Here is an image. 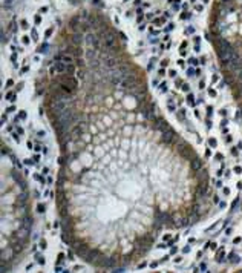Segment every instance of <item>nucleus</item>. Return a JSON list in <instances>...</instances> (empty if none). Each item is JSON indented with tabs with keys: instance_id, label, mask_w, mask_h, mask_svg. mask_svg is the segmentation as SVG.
<instances>
[{
	"instance_id": "9b49d317",
	"label": "nucleus",
	"mask_w": 242,
	"mask_h": 273,
	"mask_svg": "<svg viewBox=\"0 0 242 273\" xmlns=\"http://www.w3.org/2000/svg\"><path fill=\"white\" fill-rule=\"evenodd\" d=\"M74 247H75V252H77V255H78V256H81V258H84L86 255L89 253L88 247H80V246H74Z\"/></svg>"
},
{
	"instance_id": "423d86ee",
	"label": "nucleus",
	"mask_w": 242,
	"mask_h": 273,
	"mask_svg": "<svg viewBox=\"0 0 242 273\" xmlns=\"http://www.w3.org/2000/svg\"><path fill=\"white\" fill-rule=\"evenodd\" d=\"M153 127H155L156 131H161V132H165V131L170 129L169 123H167L164 118H161V117H158V118L153 117Z\"/></svg>"
},
{
	"instance_id": "6ab92c4d",
	"label": "nucleus",
	"mask_w": 242,
	"mask_h": 273,
	"mask_svg": "<svg viewBox=\"0 0 242 273\" xmlns=\"http://www.w3.org/2000/svg\"><path fill=\"white\" fill-rule=\"evenodd\" d=\"M188 89H190V86H188V84H182V91H186V92H187Z\"/></svg>"
},
{
	"instance_id": "c756f323",
	"label": "nucleus",
	"mask_w": 242,
	"mask_h": 273,
	"mask_svg": "<svg viewBox=\"0 0 242 273\" xmlns=\"http://www.w3.org/2000/svg\"><path fill=\"white\" fill-rule=\"evenodd\" d=\"M6 86H8V88H9V86H12V80H8L6 81Z\"/></svg>"
},
{
	"instance_id": "20e7f679",
	"label": "nucleus",
	"mask_w": 242,
	"mask_h": 273,
	"mask_svg": "<svg viewBox=\"0 0 242 273\" xmlns=\"http://www.w3.org/2000/svg\"><path fill=\"white\" fill-rule=\"evenodd\" d=\"M103 43H104L106 51H110V52L117 51V37H115L112 32L107 31L104 36H103Z\"/></svg>"
},
{
	"instance_id": "f3484780",
	"label": "nucleus",
	"mask_w": 242,
	"mask_h": 273,
	"mask_svg": "<svg viewBox=\"0 0 242 273\" xmlns=\"http://www.w3.org/2000/svg\"><path fill=\"white\" fill-rule=\"evenodd\" d=\"M44 210H46V207H44V204H38V212H40V213H43Z\"/></svg>"
},
{
	"instance_id": "aec40b11",
	"label": "nucleus",
	"mask_w": 242,
	"mask_h": 273,
	"mask_svg": "<svg viewBox=\"0 0 242 273\" xmlns=\"http://www.w3.org/2000/svg\"><path fill=\"white\" fill-rule=\"evenodd\" d=\"M193 98H195L193 95H188V97H187V100H188V103H192V104H193Z\"/></svg>"
},
{
	"instance_id": "7c9ffc66",
	"label": "nucleus",
	"mask_w": 242,
	"mask_h": 273,
	"mask_svg": "<svg viewBox=\"0 0 242 273\" xmlns=\"http://www.w3.org/2000/svg\"><path fill=\"white\" fill-rule=\"evenodd\" d=\"M23 88V83H19V84H17V91H20Z\"/></svg>"
},
{
	"instance_id": "4468645a",
	"label": "nucleus",
	"mask_w": 242,
	"mask_h": 273,
	"mask_svg": "<svg viewBox=\"0 0 242 273\" xmlns=\"http://www.w3.org/2000/svg\"><path fill=\"white\" fill-rule=\"evenodd\" d=\"M40 52H46V51H48V43H44V45H42V46H40V49H38Z\"/></svg>"
},
{
	"instance_id": "412c9836",
	"label": "nucleus",
	"mask_w": 242,
	"mask_h": 273,
	"mask_svg": "<svg viewBox=\"0 0 242 273\" xmlns=\"http://www.w3.org/2000/svg\"><path fill=\"white\" fill-rule=\"evenodd\" d=\"M187 75H188V77H193V69H188V71H187Z\"/></svg>"
},
{
	"instance_id": "4be33fe9",
	"label": "nucleus",
	"mask_w": 242,
	"mask_h": 273,
	"mask_svg": "<svg viewBox=\"0 0 242 273\" xmlns=\"http://www.w3.org/2000/svg\"><path fill=\"white\" fill-rule=\"evenodd\" d=\"M51 34H52V29H48V31H46V32H44V36H46V37H49V36H51Z\"/></svg>"
},
{
	"instance_id": "72a5a7b5",
	"label": "nucleus",
	"mask_w": 242,
	"mask_h": 273,
	"mask_svg": "<svg viewBox=\"0 0 242 273\" xmlns=\"http://www.w3.org/2000/svg\"><path fill=\"white\" fill-rule=\"evenodd\" d=\"M169 74H170V77H175V75H176V72H175V71H170Z\"/></svg>"
},
{
	"instance_id": "7ed1b4c3",
	"label": "nucleus",
	"mask_w": 242,
	"mask_h": 273,
	"mask_svg": "<svg viewBox=\"0 0 242 273\" xmlns=\"http://www.w3.org/2000/svg\"><path fill=\"white\" fill-rule=\"evenodd\" d=\"M120 86H121L123 89H126V91L132 92L133 89H136L138 86H140V81H138V77H136L135 74H132V72H130V74L127 75V77L124 78V81H123V83H121Z\"/></svg>"
},
{
	"instance_id": "bb28decb",
	"label": "nucleus",
	"mask_w": 242,
	"mask_h": 273,
	"mask_svg": "<svg viewBox=\"0 0 242 273\" xmlns=\"http://www.w3.org/2000/svg\"><path fill=\"white\" fill-rule=\"evenodd\" d=\"M6 111H8V112H14V111H15V107H14V106H11V107L6 109Z\"/></svg>"
},
{
	"instance_id": "f8f14e48",
	"label": "nucleus",
	"mask_w": 242,
	"mask_h": 273,
	"mask_svg": "<svg viewBox=\"0 0 242 273\" xmlns=\"http://www.w3.org/2000/svg\"><path fill=\"white\" fill-rule=\"evenodd\" d=\"M11 255H12V252H11V250H8V249H3V252H2V261H6L8 256H11Z\"/></svg>"
},
{
	"instance_id": "1a4fd4ad",
	"label": "nucleus",
	"mask_w": 242,
	"mask_h": 273,
	"mask_svg": "<svg viewBox=\"0 0 242 273\" xmlns=\"http://www.w3.org/2000/svg\"><path fill=\"white\" fill-rule=\"evenodd\" d=\"M65 72V71H67V66H66V63H63V61H57V65H55V68H52L51 69V72Z\"/></svg>"
},
{
	"instance_id": "a211bd4d",
	"label": "nucleus",
	"mask_w": 242,
	"mask_h": 273,
	"mask_svg": "<svg viewBox=\"0 0 242 273\" xmlns=\"http://www.w3.org/2000/svg\"><path fill=\"white\" fill-rule=\"evenodd\" d=\"M188 63H190V65H196V63H198V60H196V59H193V57H192V59L188 60Z\"/></svg>"
},
{
	"instance_id": "6e6552de",
	"label": "nucleus",
	"mask_w": 242,
	"mask_h": 273,
	"mask_svg": "<svg viewBox=\"0 0 242 273\" xmlns=\"http://www.w3.org/2000/svg\"><path fill=\"white\" fill-rule=\"evenodd\" d=\"M55 60H58V61H63V63H66V65H72V57L69 55V54H57L55 55Z\"/></svg>"
},
{
	"instance_id": "393cba45",
	"label": "nucleus",
	"mask_w": 242,
	"mask_h": 273,
	"mask_svg": "<svg viewBox=\"0 0 242 273\" xmlns=\"http://www.w3.org/2000/svg\"><path fill=\"white\" fill-rule=\"evenodd\" d=\"M181 84H182V81L181 80H176V88H181Z\"/></svg>"
},
{
	"instance_id": "f257e3e1",
	"label": "nucleus",
	"mask_w": 242,
	"mask_h": 273,
	"mask_svg": "<svg viewBox=\"0 0 242 273\" xmlns=\"http://www.w3.org/2000/svg\"><path fill=\"white\" fill-rule=\"evenodd\" d=\"M129 74H130L129 66H126V65H120V66L113 68V69H109L107 77H109V80H110L113 84H121V83L124 81V78L127 77Z\"/></svg>"
},
{
	"instance_id": "b1692460",
	"label": "nucleus",
	"mask_w": 242,
	"mask_h": 273,
	"mask_svg": "<svg viewBox=\"0 0 242 273\" xmlns=\"http://www.w3.org/2000/svg\"><path fill=\"white\" fill-rule=\"evenodd\" d=\"M61 261H63V255L60 253V255H58V259H57V264H58V262H61Z\"/></svg>"
},
{
	"instance_id": "5701e85b",
	"label": "nucleus",
	"mask_w": 242,
	"mask_h": 273,
	"mask_svg": "<svg viewBox=\"0 0 242 273\" xmlns=\"http://www.w3.org/2000/svg\"><path fill=\"white\" fill-rule=\"evenodd\" d=\"M20 118H26V112H25V111L20 112Z\"/></svg>"
},
{
	"instance_id": "0eeeda50",
	"label": "nucleus",
	"mask_w": 242,
	"mask_h": 273,
	"mask_svg": "<svg viewBox=\"0 0 242 273\" xmlns=\"http://www.w3.org/2000/svg\"><path fill=\"white\" fill-rule=\"evenodd\" d=\"M175 135H176V133L172 131V129L165 131V132H163V141H164L165 144H172V143L175 141Z\"/></svg>"
},
{
	"instance_id": "473e14b6",
	"label": "nucleus",
	"mask_w": 242,
	"mask_h": 273,
	"mask_svg": "<svg viewBox=\"0 0 242 273\" xmlns=\"http://www.w3.org/2000/svg\"><path fill=\"white\" fill-rule=\"evenodd\" d=\"M241 170H242L241 167H234V172H236V173H241Z\"/></svg>"
},
{
	"instance_id": "a878e982",
	"label": "nucleus",
	"mask_w": 242,
	"mask_h": 273,
	"mask_svg": "<svg viewBox=\"0 0 242 273\" xmlns=\"http://www.w3.org/2000/svg\"><path fill=\"white\" fill-rule=\"evenodd\" d=\"M40 12H42V14H44V12H48V8H44V6H43L42 9H40Z\"/></svg>"
},
{
	"instance_id": "dca6fc26",
	"label": "nucleus",
	"mask_w": 242,
	"mask_h": 273,
	"mask_svg": "<svg viewBox=\"0 0 242 273\" xmlns=\"http://www.w3.org/2000/svg\"><path fill=\"white\" fill-rule=\"evenodd\" d=\"M31 37H32L34 40H37V38H38V34H37V31H35V29H32V32H31Z\"/></svg>"
},
{
	"instance_id": "f704fd0d",
	"label": "nucleus",
	"mask_w": 242,
	"mask_h": 273,
	"mask_svg": "<svg viewBox=\"0 0 242 273\" xmlns=\"http://www.w3.org/2000/svg\"><path fill=\"white\" fill-rule=\"evenodd\" d=\"M204 2H209V0H204Z\"/></svg>"
},
{
	"instance_id": "39448f33",
	"label": "nucleus",
	"mask_w": 242,
	"mask_h": 273,
	"mask_svg": "<svg viewBox=\"0 0 242 273\" xmlns=\"http://www.w3.org/2000/svg\"><path fill=\"white\" fill-rule=\"evenodd\" d=\"M84 129H86V126H84V123H78V124H75L71 129V135H69V138L71 140H77V138H80L84 133Z\"/></svg>"
},
{
	"instance_id": "2f4dec72",
	"label": "nucleus",
	"mask_w": 242,
	"mask_h": 273,
	"mask_svg": "<svg viewBox=\"0 0 242 273\" xmlns=\"http://www.w3.org/2000/svg\"><path fill=\"white\" fill-rule=\"evenodd\" d=\"M209 92H210V95H211V97H215V95H216V92H215V91H213V89H210Z\"/></svg>"
},
{
	"instance_id": "9d476101",
	"label": "nucleus",
	"mask_w": 242,
	"mask_h": 273,
	"mask_svg": "<svg viewBox=\"0 0 242 273\" xmlns=\"http://www.w3.org/2000/svg\"><path fill=\"white\" fill-rule=\"evenodd\" d=\"M190 166H192L193 172H196V170H199L201 167H202V161H201L199 158H193L192 161H190Z\"/></svg>"
},
{
	"instance_id": "ddd939ff",
	"label": "nucleus",
	"mask_w": 242,
	"mask_h": 273,
	"mask_svg": "<svg viewBox=\"0 0 242 273\" xmlns=\"http://www.w3.org/2000/svg\"><path fill=\"white\" fill-rule=\"evenodd\" d=\"M178 118H179V120H186V111H184V109H181V111L178 112Z\"/></svg>"
},
{
	"instance_id": "f03ea898",
	"label": "nucleus",
	"mask_w": 242,
	"mask_h": 273,
	"mask_svg": "<svg viewBox=\"0 0 242 273\" xmlns=\"http://www.w3.org/2000/svg\"><path fill=\"white\" fill-rule=\"evenodd\" d=\"M60 84H61V89L67 92V94H74L77 91V81L71 78V75H65V77H60Z\"/></svg>"
},
{
	"instance_id": "2eb2a0df",
	"label": "nucleus",
	"mask_w": 242,
	"mask_h": 273,
	"mask_svg": "<svg viewBox=\"0 0 242 273\" xmlns=\"http://www.w3.org/2000/svg\"><path fill=\"white\" fill-rule=\"evenodd\" d=\"M6 100H11V101H14L15 98H14V94H11V92H8L6 94Z\"/></svg>"
},
{
	"instance_id": "cd10ccee",
	"label": "nucleus",
	"mask_w": 242,
	"mask_h": 273,
	"mask_svg": "<svg viewBox=\"0 0 242 273\" xmlns=\"http://www.w3.org/2000/svg\"><path fill=\"white\" fill-rule=\"evenodd\" d=\"M22 26H23V28H28V23H26V20H22Z\"/></svg>"
},
{
	"instance_id": "c85d7f7f",
	"label": "nucleus",
	"mask_w": 242,
	"mask_h": 273,
	"mask_svg": "<svg viewBox=\"0 0 242 273\" xmlns=\"http://www.w3.org/2000/svg\"><path fill=\"white\" fill-rule=\"evenodd\" d=\"M40 247H42V249H46V241H42V244H40Z\"/></svg>"
}]
</instances>
